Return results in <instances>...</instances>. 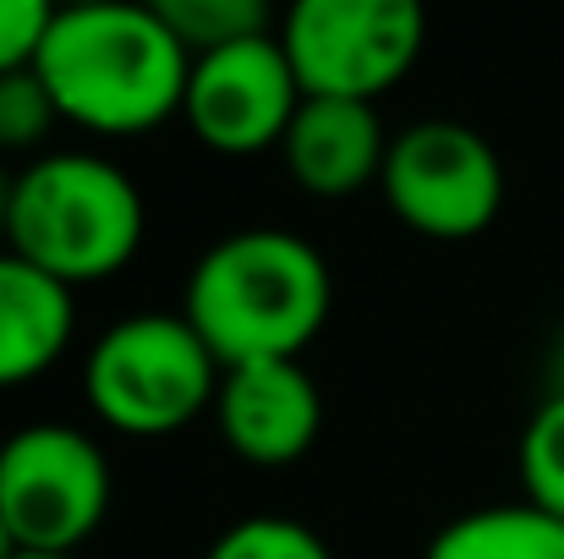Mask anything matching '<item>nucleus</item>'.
<instances>
[{
	"label": "nucleus",
	"instance_id": "nucleus-8",
	"mask_svg": "<svg viewBox=\"0 0 564 559\" xmlns=\"http://www.w3.org/2000/svg\"><path fill=\"white\" fill-rule=\"evenodd\" d=\"M302 99L307 94H302L291 55L280 44V28H274V33L197 55L182 116L197 132V143H208L214 154H263V149L285 143Z\"/></svg>",
	"mask_w": 564,
	"mask_h": 559
},
{
	"label": "nucleus",
	"instance_id": "nucleus-1",
	"mask_svg": "<svg viewBox=\"0 0 564 559\" xmlns=\"http://www.w3.org/2000/svg\"><path fill=\"white\" fill-rule=\"evenodd\" d=\"M33 72L44 77L61 121L105 138H132L154 132L187 105L192 55L165 28L160 6L83 0L55 6Z\"/></svg>",
	"mask_w": 564,
	"mask_h": 559
},
{
	"label": "nucleus",
	"instance_id": "nucleus-20",
	"mask_svg": "<svg viewBox=\"0 0 564 559\" xmlns=\"http://www.w3.org/2000/svg\"><path fill=\"white\" fill-rule=\"evenodd\" d=\"M17 559H77V555H17Z\"/></svg>",
	"mask_w": 564,
	"mask_h": 559
},
{
	"label": "nucleus",
	"instance_id": "nucleus-2",
	"mask_svg": "<svg viewBox=\"0 0 564 559\" xmlns=\"http://www.w3.org/2000/svg\"><path fill=\"white\" fill-rule=\"evenodd\" d=\"M335 280L324 252L274 225L219 236L187 275L182 319L203 335L219 368L291 363L329 324Z\"/></svg>",
	"mask_w": 564,
	"mask_h": 559
},
{
	"label": "nucleus",
	"instance_id": "nucleus-5",
	"mask_svg": "<svg viewBox=\"0 0 564 559\" xmlns=\"http://www.w3.org/2000/svg\"><path fill=\"white\" fill-rule=\"evenodd\" d=\"M110 510V461L72 422H28L0 439V516L22 555H77Z\"/></svg>",
	"mask_w": 564,
	"mask_h": 559
},
{
	"label": "nucleus",
	"instance_id": "nucleus-13",
	"mask_svg": "<svg viewBox=\"0 0 564 559\" xmlns=\"http://www.w3.org/2000/svg\"><path fill=\"white\" fill-rule=\"evenodd\" d=\"M160 17L182 39V50L192 61L208 55V50H225V44H241V39H258V33L280 28L263 0H160Z\"/></svg>",
	"mask_w": 564,
	"mask_h": 559
},
{
	"label": "nucleus",
	"instance_id": "nucleus-12",
	"mask_svg": "<svg viewBox=\"0 0 564 559\" xmlns=\"http://www.w3.org/2000/svg\"><path fill=\"white\" fill-rule=\"evenodd\" d=\"M422 559H564V522L538 505H482L444 522Z\"/></svg>",
	"mask_w": 564,
	"mask_h": 559
},
{
	"label": "nucleus",
	"instance_id": "nucleus-3",
	"mask_svg": "<svg viewBox=\"0 0 564 559\" xmlns=\"http://www.w3.org/2000/svg\"><path fill=\"white\" fill-rule=\"evenodd\" d=\"M143 225V192L116 160L55 149L17 171L6 252L28 258L61 286H94L132 264Z\"/></svg>",
	"mask_w": 564,
	"mask_h": 559
},
{
	"label": "nucleus",
	"instance_id": "nucleus-4",
	"mask_svg": "<svg viewBox=\"0 0 564 559\" xmlns=\"http://www.w3.org/2000/svg\"><path fill=\"white\" fill-rule=\"evenodd\" d=\"M219 378L225 368L182 313H138L94 341L83 363V395L116 433L160 439L214 406Z\"/></svg>",
	"mask_w": 564,
	"mask_h": 559
},
{
	"label": "nucleus",
	"instance_id": "nucleus-17",
	"mask_svg": "<svg viewBox=\"0 0 564 559\" xmlns=\"http://www.w3.org/2000/svg\"><path fill=\"white\" fill-rule=\"evenodd\" d=\"M50 17H55V6H44V0H0V77L33 66Z\"/></svg>",
	"mask_w": 564,
	"mask_h": 559
},
{
	"label": "nucleus",
	"instance_id": "nucleus-18",
	"mask_svg": "<svg viewBox=\"0 0 564 559\" xmlns=\"http://www.w3.org/2000/svg\"><path fill=\"white\" fill-rule=\"evenodd\" d=\"M11 186H17V176L0 165V252H6V230H11Z\"/></svg>",
	"mask_w": 564,
	"mask_h": 559
},
{
	"label": "nucleus",
	"instance_id": "nucleus-15",
	"mask_svg": "<svg viewBox=\"0 0 564 559\" xmlns=\"http://www.w3.org/2000/svg\"><path fill=\"white\" fill-rule=\"evenodd\" d=\"M203 559H335L329 544L291 516H247L214 538Z\"/></svg>",
	"mask_w": 564,
	"mask_h": 559
},
{
	"label": "nucleus",
	"instance_id": "nucleus-9",
	"mask_svg": "<svg viewBox=\"0 0 564 559\" xmlns=\"http://www.w3.org/2000/svg\"><path fill=\"white\" fill-rule=\"evenodd\" d=\"M214 417H219L225 444L241 461L291 466L313 450V439L324 428V389L302 368V357H291V363H241V368H225V378H219Z\"/></svg>",
	"mask_w": 564,
	"mask_h": 559
},
{
	"label": "nucleus",
	"instance_id": "nucleus-16",
	"mask_svg": "<svg viewBox=\"0 0 564 559\" xmlns=\"http://www.w3.org/2000/svg\"><path fill=\"white\" fill-rule=\"evenodd\" d=\"M55 121H61V110H55V99H50V88L33 66L0 77V154L39 149Z\"/></svg>",
	"mask_w": 564,
	"mask_h": 559
},
{
	"label": "nucleus",
	"instance_id": "nucleus-7",
	"mask_svg": "<svg viewBox=\"0 0 564 559\" xmlns=\"http://www.w3.org/2000/svg\"><path fill=\"white\" fill-rule=\"evenodd\" d=\"M378 186L405 230L433 241H466L482 236L505 208V160L477 127L433 116L389 138Z\"/></svg>",
	"mask_w": 564,
	"mask_h": 559
},
{
	"label": "nucleus",
	"instance_id": "nucleus-19",
	"mask_svg": "<svg viewBox=\"0 0 564 559\" xmlns=\"http://www.w3.org/2000/svg\"><path fill=\"white\" fill-rule=\"evenodd\" d=\"M22 549H17V538H11V527H6V516H0V559H17Z\"/></svg>",
	"mask_w": 564,
	"mask_h": 559
},
{
	"label": "nucleus",
	"instance_id": "nucleus-14",
	"mask_svg": "<svg viewBox=\"0 0 564 559\" xmlns=\"http://www.w3.org/2000/svg\"><path fill=\"white\" fill-rule=\"evenodd\" d=\"M516 466H521V488H527V505L549 510L564 522V389H554L527 433H521V450H516Z\"/></svg>",
	"mask_w": 564,
	"mask_h": 559
},
{
	"label": "nucleus",
	"instance_id": "nucleus-6",
	"mask_svg": "<svg viewBox=\"0 0 564 559\" xmlns=\"http://www.w3.org/2000/svg\"><path fill=\"white\" fill-rule=\"evenodd\" d=\"M280 44L307 99L389 94L427 44L416 0H296L280 17Z\"/></svg>",
	"mask_w": 564,
	"mask_h": 559
},
{
	"label": "nucleus",
	"instance_id": "nucleus-11",
	"mask_svg": "<svg viewBox=\"0 0 564 559\" xmlns=\"http://www.w3.org/2000/svg\"><path fill=\"white\" fill-rule=\"evenodd\" d=\"M72 286L50 280L17 252H0V389L28 384L72 341Z\"/></svg>",
	"mask_w": 564,
	"mask_h": 559
},
{
	"label": "nucleus",
	"instance_id": "nucleus-21",
	"mask_svg": "<svg viewBox=\"0 0 564 559\" xmlns=\"http://www.w3.org/2000/svg\"><path fill=\"white\" fill-rule=\"evenodd\" d=\"M560 389H564V384H560Z\"/></svg>",
	"mask_w": 564,
	"mask_h": 559
},
{
	"label": "nucleus",
	"instance_id": "nucleus-10",
	"mask_svg": "<svg viewBox=\"0 0 564 559\" xmlns=\"http://www.w3.org/2000/svg\"><path fill=\"white\" fill-rule=\"evenodd\" d=\"M285 171L313 197H351L383 176L389 138L373 105L362 99H302L285 143Z\"/></svg>",
	"mask_w": 564,
	"mask_h": 559
}]
</instances>
